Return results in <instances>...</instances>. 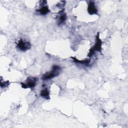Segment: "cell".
<instances>
[{
  "label": "cell",
  "instance_id": "obj_1",
  "mask_svg": "<svg viewBox=\"0 0 128 128\" xmlns=\"http://www.w3.org/2000/svg\"><path fill=\"white\" fill-rule=\"evenodd\" d=\"M61 68L57 65H54L52 67V69L50 72H46L42 76V80H50L58 76L60 74Z\"/></svg>",
  "mask_w": 128,
  "mask_h": 128
},
{
  "label": "cell",
  "instance_id": "obj_2",
  "mask_svg": "<svg viewBox=\"0 0 128 128\" xmlns=\"http://www.w3.org/2000/svg\"><path fill=\"white\" fill-rule=\"evenodd\" d=\"M102 42L99 37V33L98 32L96 36V43L94 45L90 50L89 54H88V57H91L94 54L96 51L101 52L102 50Z\"/></svg>",
  "mask_w": 128,
  "mask_h": 128
},
{
  "label": "cell",
  "instance_id": "obj_3",
  "mask_svg": "<svg viewBox=\"0 0 128 128\" xmlns=\"http://www.w3.org/2000/svg\"><path fill=\"white\" fill-rule=\"evenodd\" d=\"M37 78L36 77H28L26 79V83H21V86L24 88H34L36 84Z\"/></svg>",
  "mask_w": 128,
  "mask_h": 128
},
{
  "label": "cell",
  "instance_id": "obj_4",
  "mask_svg": "<svg viewBox=\"0 0 128 128\" xmlns=\"http://www.w3.org/2000/svg\"><path fill=\"white\" fill-rule=\"evenodd\" d=\"M17 47L20 50L25 52L30 48L31 44L28 42H24L20 39L17 44Z\"/></svg>",
  "mask_w": 128,
  "mask_h": 128
},
{
  "label": "cell",
  "instance_id": "obj_5",
  "mask_svg": "<svg viewBox=\"0 0 128 128\" xmlns=\"http://www.w3.org/2000/svg\"><path fill=\"white\" fill-rule=\"evenodd\" d=\"M88 12L90 14H97L98 13V10L95 6L94 2L90 1L88 4Z\"/></svg>",
  "mask_w": 128,
  "mask_h": 128
},
{
  "label": "cell",
  "instance_id": "obj_6",
  "mask_svg": "<svg viewBox=\"0 0 128 128\" xmlns=\"http://www.w3.org/2000/svg\"><path fill=\"white\" fill-rule=\"evenodd\" d=\"M72 58L73 59L74 61L76 62L77 63H80L82 64H84L86 66H88L90 63V60L88 59H86L85 60H78L77 58H76L75 57H72Z\"/></svg>",
  "mask_w": 128,
  "mask_h": 128
},
{
  "label": "cell",
  "instance_id": "obj_7",
  "mask_svg": "<svg viewBox=\"0 0 128 128\" xmlns=\"http://www.w3.org/2000/svg\"><path fill=\"white\" fill-rule=\"evenodd\" d=\"M37 11L42 15H46L50 12V10L48 6H42L39 10H37Z\"/></svg>",
  "mask_w": 128,
  "mask_h": 128
},
{
  "label": "cell",
  "instance_id": "obj_8",
  "mask_svg": "<svg viewBox=\"0 0 128 128\" xmlns=\"http://www.w3.org/2000/svg\"><path fill=\"white\" fill-rule=\"evenodd\" d=\"M40 96L46 100L50 99V92L47 88L43 89L40 93Z\"/></svg>",
  "mask_w": 128,
  "mask_h": 128
},
{
  "label": "cell",
  "instance_id": "obj_9",
  "mask_svg": "<svg viewBox=\"0 0 128 128\" xmlns=\"http://www.w3.org/2000/svg\"><path fill=\"white\" fill-rule=\"evenodd\" d=\"M66 18H67V16H66V14H62L60 16V17H59L58 24L59 25L63 24L66 22Z\"/></svg>",
  "mask_w": 128,
  "mask_h": 128
},
{
  "label": "cell",
  "instance_id": "obj_10",
  "mask_svg": "<svg viewBox=\"0 0 128 128\" xmlns=\"http://www.w3.org/2000/svg\"><path fill=\"white\" fill-rule=\"evenodd\" d=\"M8 84H9V82L8 81H6V82H0V86H1L2 88H6Z\"/></svg>",
  "mask_w": 128,
  "mask_h": 128
}]
</instances>
